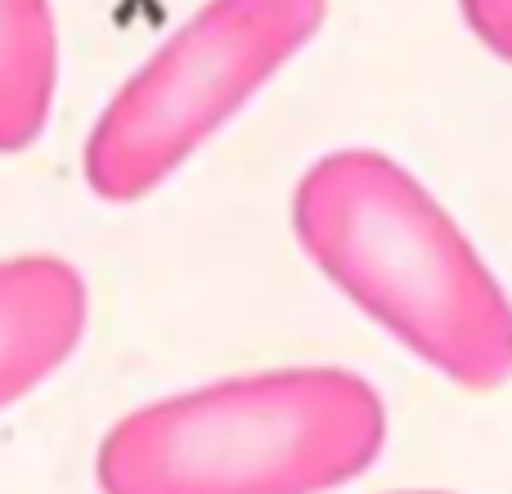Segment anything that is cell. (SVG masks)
<instances>
[{"instance_id":"1","label":"cell","mask_w":512,"mask_h":494,"mask_svg":"<svg viewBox=\"0 0 512 494\" xmlns=\"http://www.w3.org/2000/svg\"><path fill=\"white\" fill-rule=\"evenodd\" d=\"M292 230L346 301L468 391L512 378V301L436 194L378 149H337L292 189Z\"/></svg>"},{"instance_id":"5","label":"cell","mask_w":512,"mask_h":494,"mask_svg":"<svg viewBox=\"0 0 512 494\" xmlns=\"http://www.w3.org/2000/svg\"><path fill=\"white\" fill-rule=\"evenodd\" d=\"M59 90V27L50 0H0V153L41 140Z\"/></svg>"},{"instance_id":"4","label":"cell","mask_w":512,"mask_h":494,"mask_svg":"<svg viewBox=\"0 0 512 494\" xmlns=\"http://www.w3.org/2000/svg\"><path fill=\"white\" fill-rule=\"evenodd\" d=\"M90 319V292L63 256L0 261V409L68 364Z\"/></svg>"},{"instance_id":"7","label":"cell","mask_w":512,"mask_h":494,"mask_svg":"<svg viewBox=\"0 0 512 494\" xmlns=\"http://www.w3.org/2000/svg\"><path fill=\"white\" fill-rule=\"evenodd\" d=\"M396 494H445V490H396Z\"/></svg>"},{"instance_id":"3","label":"cell","mask_w":512,"mask_h":494,"mask_svg":"<svg viewBox=\"0 0 512 494\" xmlns=\"http://www.w3.org/2000/svg\"><path fill=\"white\" fill-rule=\"evenodd\" d=\"M324 14L328 0H207L95 117L81 149L90 194L104 203L153 194L306 50Z\"/></svg>"},{"instance_id":"2","label":"cell","mask_w":512,"mask_h":494,"mask_svg":"<svg viewBox=\"0 0 512 494\" xmlns=\"http://www.w3.org/2000/svg\"><path fill=\"white\" fill-rule=\"evenodd\" d=\"M387 445L369 378L333 364L265 369L176 391L108 427L99 494H328Z\"/></svg>"},{"instance_id":"6","label":"cell","mask_w":512,"mask_h":494,"mask_svg":"<svg viewBox=\"0 0 512 494\" xmlns=\"http://www.w3.org/2000/svg\"><path fill=\"white\" fill-rule=\"evenodd\" d=\"M463 23L490 54L512 63V0H459Z\"/></svg>"}]
</instances>
